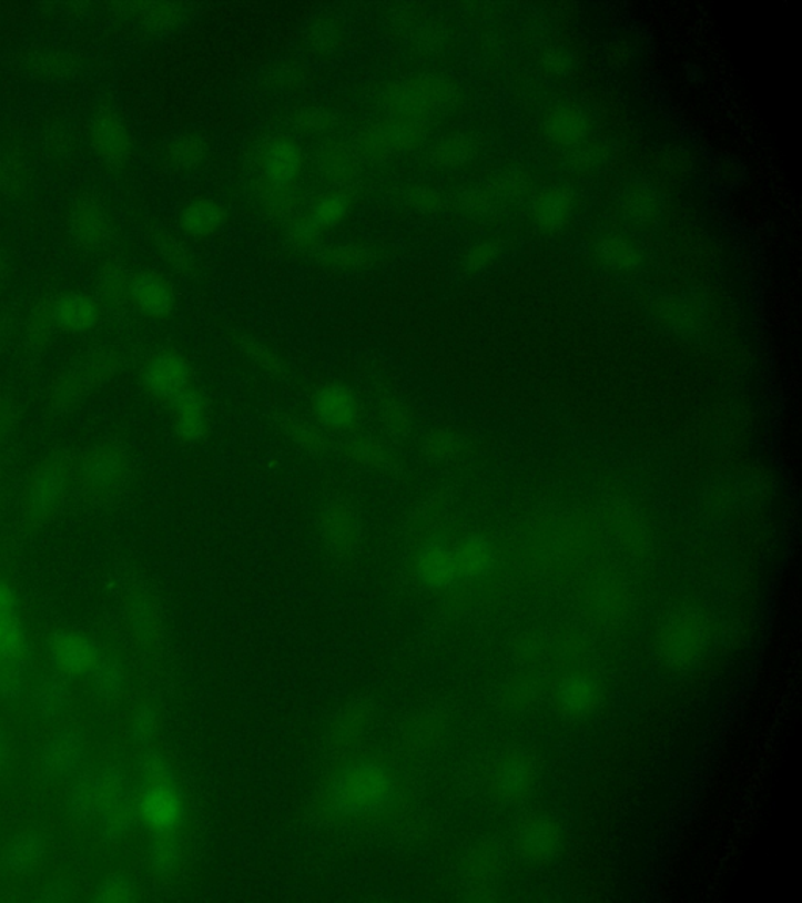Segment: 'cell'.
Here are the masks:
<instances>
[{
    "label": "cell",
    "instance_id": "cell-14",
    "mask_svg": "<svg viewBox=\"0 0 802 903\" xmlns=\"http://www.w3.org/2000/svg\"><path fill=\"white\" fill-rule=\"evenodd\" d=\"M536 764L526 751L512 750L501 753L489 765L488 788L490 795L501 803H517L530 794L536 783Z\"/></svg>",
    "mask_w": 802,
    "mask_h": 903
},
{
    "label": "cell",
    "instance_id": "cell-27",
    "mask_svg": "<svg viewBox=\"0 0 802 903\" xmlns=\"http://www.w3.org/2000/svg\"><path fill=\"white\" fill-rule=\"evenodd\" d=\"M48 853V840L40 830L28 829L14 834L2 853V866L9 874H33L43 864Z\"/></svg>",
    "mask_w": 802,
    "mask_h": 903
},
{
    "label": "cell",
    "instance_id": "cell-12",
    "mask_svg": "<svg viewBox=\"0 0 802 903\" xmlns=\"http://www.w3.org/2000/svg\"><path fill=\"white\" fill-rule=\"evenodd\" d=\"M94 826L99 840L108 845L121 844L139 826V787L128 768L116 777Z\"/></svg>",
    "mask_w": 802,
    "mask_h": 903
},
{
    "label": "cell",
    "instance_id": "cell-2",
    "mask_svg": "<svg viewBox=\"0 0 802 903\" xmlns=\"http://www.w3.org/2000/svg\"><path fill=\"white\" fill-rule=\"evenodd\" d=\"M139 825L146 841H179L195 845V813L181 770L162 745L136 751Z\"/></svg>",
    "mask_w": 802,
    "mask_h": 903
},
{
    "label": "cell",
    "instance_id": "cell-1",
    "mask_svg": "<svg viewBox=\"0 0 802 903\" xmlns=\"http://www.w3.org/2000/svg\"><path fill=\"white\" fill-rule=\"evenodd\" d=\"M368 704H353L331 734L329 759L311 800L323 829L414 836L424 830L422 765L440 739L433 711L409 720L394 742L367 743Z\"/></svg>",
    "mask_w": 802,
    "mask_h": 903
},
{
    "label": "cell",
    "instance_id": "cell-42",
    "mask_svg": "<svg viewBox=\"0 0 802 903\" xmlns=\"http://www.w3.org/2000/svg\"><path fill=\"white\" fill-rule=\"evenodd\" d=\"M315 260L334 271H361L372 261V253L367 246L361 244H339L321 246L314 253Z\"/></svg>",
    "mask_w": 802,
    "mask_h": 903
},
{
    "label": "cell",
    "instance_id": "cell-10",
    "mask_svg": "<svg viewBox=\"0 0 802 903\" xmlns=\"http://www.w3.org/2000/svg\"><path fill=\"white\" fill-rule=\"evenodd\" d=\"M140 386L144 396L169 407L171 402L195 386V369L184 353L161 348L144 359Z\"/></svg>",
    "mask_w": 802,
    "mask_h": 903
},
{
    "label": "cell",
    "instance_id": "cell-59",
    "mask_svg": "<svg viewBox=\"0 0 802 903\" xmlns=\"http://www.w3.org/2000/svg\"><path fill=\"white\" fill-rule=\"evenodd\" d=\"M490 196L485 190H466L461 195V206L466 211L483 212L489 207Z\"/></svg>",
    "mask_w": 802,
    "mask_h": 903
},
{
    "label": "cell",
    "instance_id": "cell-36",
    "mask_svg": "<svg viewBox=\"0 0 802 903\" xmlns=\"http://www.w3.org/2000/svg\"><path fill=\"white\" fill-rule=\"evenodd\" d=\"M131 280L132 276L129 275L123 265L118 263L102 265L97 278V298L104 310L120 313L125 306L131 305V302H129Z\"/></svg>",
    "mask_w": 802,
    "mask_h": 903
},
{
    "label": "cell",
    "instance_id": "cell-21",
    "mask_svg": "<svg viewBox=\"0 0 802 903\" xmlns=\"http://www.w3.org/2000/svg\"><path fill=\"white\" fill-rule=\"evenodd\" d=\"M57 329L68 335H87L101 322L104 307L85 292H67L52 300Z\"/></svg>",
    "mask_w": 802,
    "mask_h": 903
},
{
    "label": "cell",
    "instance_id": "cell-9",
    "mask_svg": "<svg viewBox=\"0 0 802 903\" xmlns=\"http://www.w3.org/2000/svg\"><path fill=\"white\" fill-rule=\"evenodd\" d=\"M124 764L118 761L85 764L71 778L67 794L68 815L74 825L85 829L97 823L110 789Z\"/></svg>",
    "mask_w": 802,
    "mask_h": 903
},
{
    "label": "cell",
    "instance_id": "cell-34",
    "mask_svg": "<svg viewBox=\"0 0 802 903\" xmlns=\"http://www.w3.org/2000/svg\"><path fill=\"white\" fill-rule=\"evenodd\" d=\"M257 199L270 217L280 222H292L300 215L303 199L296 185H280L258 177L256 182Z\"/></svg>",
    "mask_w": 802,
    "mask_h": 903
},
{
    "label": "cell",
    "instance_id": "cell-8",
    "mask_svg": "<svg viewBox=\"0 0 802 903\" xmlns=\"http://www.w3.org/2000/svg\"><path fill=\"white\" fill-rule=\"evenodd\" d=\"M311 416L334 438L363 432L366 407L363 398L345 383H323L311 396Z\"/></svg>",
    "mask_w": 802,
    "mask_h": 903
},
{
    "label": "cell",
    "instance_id": "cell-60",
    "mask_svg": "<svg viewBox=\"0 0 802 903\" xmlns=\"http://www.w3.org/2000/svg\"><path fill=\"white\" fill-rule=\"evenodd\" d=\"M11 759H13V754H11L10 734L6 724L0 720V775L10 769Z\"/></svg>",
    "mask_w": 802,
    "mask_h": 903
},
{
    "label": "cell",
    "instance_id": "cell-6",
    "mask_svg": "<svg viewBox=\"0 0 802 903\" xmlns=\"http://www.w3.org/2000/svg\"><path fill=\"white\" fill-rule=\"evenodd\" d=\"M454 83L439 75L420 74L393 82L379 97L387 116L427 120L455 100Z\"/></svg>",
    "mask_w": 802,
    "mask_h": 903
},
{
    "label": "cell",
    "instance_id": "cell-31",
    "mask_svg": "<svg viewBox=\"0 0 802 903\" xmlns=\"http://www.w3.org/2000/svg\"><path fill=\"white\" fill-rule=\"evenodd\" d=\"M179 223H181L182 231L190 237H211L226 225L227 211L219 201L203 196V199L190 201L187 206L182 209Z\"/></svg>",
    "mask_w": 802,
    "mask_h": 903
},
{
    "label": "cell",
    "instance_id": "cell-50",
    "mask_svg": "<svg viewBox=\"0 0 802 903\" xmlns=\"http://www.w3.org/2000/svg\"><path fill=\"white\" fill-rule=\"evenodd\" d=\"M322 231L311 222L306 214H300L298 217L287 223V239L295 248L302 252L315 253L321 248Z\"/></svg>",
    "mask_w": 802,
    "mask_h": 903
},
{
    "label": "cell",
    "instance_id": "cell-32",
    "mask_svg": "<svg viewBox=\"0 0 802 903\" xmlns=\"http://www.w3.org/2000/svg\"><path fill=\"white\" fill-rule=\"evenodd\" d=\"M87 679H89L91 692L99 700L108 701V703L120 700L128 689V674H125L123 660L113 652L101 651L97 662L87 674Z\"/></svg>",
    "mask_w": 802,
    "mask_h": 903
},
{
    "label": "cell",
    "instance_id": "cell-3",
    "mask_svg": "<svg viewBox=\"0 0 802 903\" xmlns=\"http://www.w3.org/2000/svg\"><path fill=\"white\" fill-rule=\"evenodd\" d=\"M75 454L55 449L30 466L18 497L19 522L24 529H41L62 514L74 496Z\"/></svg>",
    "mask_w": 802,
    "mask_h": 903
},
{
    "label": "cell",
    "instance_id": "cell-23",
    "mask_svg": "<svg viewBox=\"0 0 802 903\" xmlns=\"http://www.w3.org/2000/svg\"><path fill=\"white\" fill-rule=\"evenodd\" d=\"M71 701V678L54 669L37 678L29 693V711L38 722H52L67 711Z\"/></svg>",
    "mask_w": 802,
    "mask_h": 903
},
{
    "label": "cell",
    "instance_id": "cell-56",
    "mask_svg": "<svg viewBox=\"0 0 802 903\" xmlns=\"http://www.w3.org/2000/svg\"><path fill=\"white\" fill-rule=\"evenodd\" d=\"M296 128L309 134H321L333 126V116L328 110L322 108H307L295 118Z\"/></svg>",
    "mask_w": 802,
    "mask_h": 903
},
{
    "label": "cell",
    "instance_id": "cell-38",
    "mask_svg": "<svg viewBox=\"0 0 802 903\" xmlns=\"http://www.w3.org/2000/svg\"><path fill=\"white\" fill-rule=\"evenodd\" d=\"M162 716L158 706L151 700L135 706L129 720V742L135 751L155 745L161 739Z\"/></svg>",
    "mask_w": 802,
    "mask_h": 903
},
{
    "label": "cell",
    "instance_id": "cell-16",
    "mask_svg": "<svg viewBox=\"0 0 802 903\" xmlns=\"http://www.w3.org/2000/svg\"><path fill=\"white\" fill-rule=\"evenodd\" d=\"M256 162L261 177L280 185H296L304 170L302 146L287 135H270L262 140Z\"/></svg>",
    "mask_w": 802,
    "mask_h": 903
},
{
    "label": "cell",
    "instance_id": "cell-26",
    "mask_svg": "<svg viewBox=\"0 0 802 903\" xmlns=\"http://www.w3.org/2000/svg\"><path fill=\"white\" fill-rule=\"evenodd\" d=\"M318 172L334 189H349L359 177L363 159L355 145L345 142L325 143L317 155Z\"/></svg>",
    "mask_w": 802,
    "mask_h": 903
},
{
    "label": "cell",
    "instance_id": "cell-35",
    "mask_svg": "<svg viewBox=\"0 0 802 903\" xmlns=\"http://www.w3.org/2000/svg\"><path fill=\"white\" fill-rule=\"evenodd\" d=\"M375 419L379 435L390 443L405 442L413 434V413L400 397L384 396L376 405Z\"/></svg>",
    "mask_w": 802,
    "mask_h": 903
},
{
    "label": "cell",
    "instance_id": "cell-5",
    "mask_svg": "<svg viewBox=\"0 0 802 903\" xmlns=\"http://www.w3.org/2000/svg\"><path fill=\"white\" fill-rule=\"evenodd\" d=\"M120 369L121 356L112 348L90 353L49 383L44 390V405L52 413L71 412L94 390L112 382Z\"/></svg>",
    "mask_w": 802,
    "mask_h": 903
},
{
    "label": "cell",
    "instance_id": "cell-54",
    "mask_svg": "<svg viewBox=\"0 0 802 903\" xmlns=\"http://www.w3.org/2000/svg\"><path fill=\"white\" fill-rule=\"evenodd\" d=\"M603 256L611 265L630 268L638 263V253L625 239H610L603 244Z\"/></svg>",
    "mask_w": 802,
    "mask_h": 903
},
{
    "label": "cell",
    "instance_id": "cell-57",
    "mask_svg": "<svg viewBox=\"0 0 802 903\" xmlns=\"http://www.w3.org/2000/svg\"><path fill=\"white\" fill-rule=\"evenodd\" d=\"M497 855L490 850H477L467 863L466 875L469 880L488 879L493 869L497 868Z\"/></svg>",
    "mask_w": 802,
    "mask_h": 903
},
{
    "label": "cell",
    "instance_id": "cell-24",
    "mask_svg": "<svg viewBox=\"0 0 802 903\" xmlns=\"http://www.w3.org/2000/svg\"><path fill=\"white\" fill-rule=\"evenodd\" d=\"M91 145L102 161L121 165L131 158L132 135L116 113L102 112L91 124Z\"/></svg>",
    "mask_w": 802,
    "mask_h": 903
},
{
    "label": "cell",
    "instance_id": "cell-28",
    "mask_svg": "<svg viewBox=\"0 0 802 903\" xmlns=\"http://www.w3.org/2000/svg\"><path fill=\"white\" fill-rule=\"evenodd\" d=\"M28 656V639L19 617L18 593L0 586V660H14Z\"/></svg>",
    "mask_w": 802,
    "mask_h": 903
},
{
    "label": "cell",
    "instance_id": "cell-58",
    "mask_svg": "<svg viewBox=\"0 0 802 903\" xmlns=\"http://www.w3.org/2000/svg\"><path fill=\"white\" fill-rule=\"evenodd\" d=\"M494 256H496V248L488 244V242H481V244L474 245L473 248L467 252L464 264H466L469 271L480 272L493 263Z\"/></svg>",
    "mask_w": 802,
    "mask_h": 903
},
{
    "label": "cell",
    "instance_id": "cell-61",
    "mask_svg": "<svg viewBox=\"0 0 802 903\" xmlns=\"http://www.w3.org/2000/svg\"><path fill=\"white\" fill-rule=\"evenodd\" d=\"M6 265L0 263V291H2L3 283H6Z\"/></svg>",
    "mask_w": 802,
    "mask_h": 903
},
{
    "label": "cell",
    "instance_id": "cell-46",
    "mask_svg": "<svg viewBox=\"0 0 802 903\" xmlns=\"http://www.w3.org/2000/svg\"><path fill=\"white\" fill-rule=\"evenodd\" d=\"M475 154V146L473 140L464 135L448 136V139L440 140L435 148H433L429 159L433 165L440 166V169H458V166L466 165L473 161Z\"/></svg>",
    "mask_w": 802,
    "mask_h": 903
},
{
    "label": "cell",
    "instance_id": "cell-17",
    "mask_svg": "<svg viewBox=\"0 0 802 903\" xmlns=\"http://www.w3.org/2000/svg\"><path fill=\"white\" fill-rule=\"evenodd\" d=\"M129 302L143 317L163 321L176 310L177 295L173 283L165 275L143 271L132 276Z\"/></svg>",
    "mask_w": 802,
    "mask_h": 903
},
{
    "label": "cell",
    "instance_id": "cell-15",
    "mask_svg": "<svg viewBox=\"0 0 802 903\" xmlns=\"http://www.w3.org/2000/svg\"><path fill=\"white\" fill-rule=\"evenodd\" d=\"M171 434L184 446H196L211 434V402L193 386L169 405Z\"/></svg>",
    "mask_w": 802,
    "mask_h": 903
},
{
    "label": "cell",
    "instance_id": "cell-30",
    "mask_svg": "<svg viewBox=\"0 0 802 903\" xmlns=\"http://www.w3.org/2000/svg\"><path fill=\"white\" fill-rule=\"evenodd\" d=\"M555 700L562 714L581 717L591 714L600 700V687L589 674H573L562 679L555 692Z\"/></svg>",
    "mask_w": 802,
    "mask_h": 903
},
{
    "label": "cell",
    "instance_id": "cell-33",
    "mask_svg": "<svg viewBox=\"0 0 802 903\" xmlns=\"http://www.w3.org/2000/svg\"><path fill=\"white\" fill-rule=\"evenodd\" d=\"M355 192L349 189H331L322 193L307 209L306 215L322 233L339 226L352 212Z\"/></svg>",
    "mask_w": 802,
    "mask_h": 903
},
{
    "label": "cell",
    "instance_id": "cell-18",
    "mask_svg": "<svg viewBox=\"0 0 802 903\" xmlns=\"http://www.w3.org/2000/svg\"><path fill=\"white\" fill-rule=\"evenodd\" d=\"M49 655L54 670L68 678H79L89 674L101 650L85 633L62 629L51 637Z\"/></svg>",
    "mask_w": 802,
    "mask_h": 903
},
{
    "label": "cell",
    "instance_id": "cell-43",
    "mask_svg": "<svg viewBox=\"0 0 802 903\" xmlns=\"http://www.w3.org/2000/svg\"><path fill=\"white\" fill-rule=\"evenodd\" d=\"M238 348H241L242 355L262 374L270 378L286 377L287 364L272 345L257 337H242Z\"/></svg>",
    "mask_w": 802,
    "mask_h": 903
},
{
    "label": "cell",
    "instance_id": "cell-53",
    "mask_svg": "<svg viewBox=\"0 0 802 903\" xmlns=\"http://www.w3.org/2000/svg\"><path fill=\"white\" fill-rule=\"evenodd\" d=\"M21 423V407L17 398L0 396V449L10 442Z\"/></svg>",
    "mask_w": 802,
    "mask_h": 903
},
{
    "label": "cell",
    "instance_id": "cell-62",
    "mask_svg": "<svg viewBox=\"0 0 802 903\" xmlns=\"http://www.w3.org/2000/svg\"><path fill=\"white\" fill-rule=\"evenodd\" d=\"M0 184H2V170H0Z\"/></svg>",
    "mask_w": 802,
    "mask_h": 903
},
{
    "label": "cell",
    "instance_id": "cell-41",
    "mask_svg": "<svg viewBox=\"0 0 802 903\" xmlns=\"http://www.w3.org/2000/svg\"><path fill=\"white\" fill-rule=\"evenodd\" d=\"M572 212V196L565 189H547L536 200L534 214L542 227H560Z\"/></svg>",
    "mask_w": 802,
    "mask_h": 903
},
{
    "label": "cell",
    "instance_id": "cell-51",
    "mask_svg": "<svg viewBox=\"0 0 802 903\" xmlns=\"http://www.w3.org/2000/svg\"><path fill=\"white\" fill-rule=\"evenodd\" d=\"M406 203L419 214H436L444 206V196L435 185L417 182L406 190Z\"/></svg>",
    "mask_w": 802,
    "mask_h": 903
},
{
    "label": "cell",
    "instance_id": "cell-11",
    "mask_svg": "<svg viewBox=\"0 0 802 903\" xmlns=\"http://www.w3.org/2000/svg\"><path fill=\"white\" fill-rule=\"evenodd\" d=\"M317 529L323 548L334 559H353L363 546V519L345 497H333L321 508Z\"/></svg>",
    "mask_w": 802,
    "mask_h": 903
},
{
    "label": "cell",
    "instance_id": "cell-13",
    "mask_svg": "<svg viewBox=\"0 0 802 903\" xmlns=\"http://www.w3.org/2000/svg\"><path fill=\"white\" fill-rule=\"evenodd\" d=\"M85 735L75 728L54 732L45 741L38 759L40 775L48 784L71 780L85 765Z\"/></svg>",
    "mask_w": 802,
    "mask_h": 903
},
{
    "label": "cell",
    "instance_id": "cell-49",
    "mask_svg": "<svg viewBox=\"0 0 802 903\" xmlns=\"http://www.w3.org/2000/svg\"><path fill=\"white\" fill-rule=\"evenodd\" d=\"M136 18L144 29L162 32L179 21V10L171 3L148 2L136 7Z\"/></svg>",
    "mask_w": 802,
    "mask_h": 903
},
{
    "label": "cell",
    "instance_id": "cell-37",
    "mask_svg": "<svg viewBox=\"0 0 802 903\" xmlns=\"http://www.w3.org/2000/svg\"><path fill=\"white\" fill-rule=\"evenodd\" d=\"M702 626L694 618H679L663 637V650L674 662H688L702 647Z\"/></svg>",
    "mask_w": 802,
    "mask_h": 903
},
{
    "label": "cell",
    "instance_id": "cell-40",
    "mask_svg": "<svg viewBox=\"0 0 802 903\" xmlns=\"http://www.w3.org/2000/svg\"><path fill=\"white\" fill-rule=\"evenodd\" d=\"M547 135L560 145H573L588 134V120L576 108H561L546 121Z\"/></svg>",
    "mask_w": 802,
    "mask_h": 903
},
{
    "label": "cell",
    "instance_id": "cell-19",
    "mask_svg": "<svg viewBox=\"0 0 802 903\" xmlns=\"http://www.w3.org/2000/svg\"><path fill=\"white\" fill-rule=\"evenodd\" d=\"M124 610L136 639L148 650H155L161 641L162 621L158 599L142 584H132L124 591Z\"/></svg>",
    "mask_w": 802,
    "mask_h": 903
},
{
    "label": "cell",
    "instance_id": "cell-20",
    "mask_svg": "<svg viewBox=\"0 0 802 903\" xmlns=\"http://www.w3.org/2000/svg\"><path fill=\"white\" fill-rule=\"evenodd\" d=\"M276 425L292 446L309 457H328L336 450V438L321 427L313 416L283 412L276 416Z\"/></svg>",
    "mask_w": 802,
    "mask_h": 903
},
{
    "label": "cell",
    "instance_id": "cell-45",
    "mask_svg": "<svg viewBox=\"0 0 802 903\" xmlns=\"http://www.w3.org/2000/svg\"><path fill=\"white\" fill-rule=\"evenodd\" d=\"M463 450L461 438L448 428L429 432L422 443V455L433 465H447L459 457Z\"/></svg>",
    "mask_w": 802,
    "mask_h": 903
},
{
    "label": "cell",
    "instance_id": "cell-44",
    "mask_svg": "<svg viewBox=\"0 0 802 903\" xmlns=\"http://www.w3.org/2000/svg\"><path fill=\"white\" fill-rule=\"evenodd\" d=\"M140 899L139 883L125 872H112L99 880L89 901L97 903H129Z\"/></svg>",
    "mask_w": 802,
    "mask_h": 903
},
{
    "label": "cell",
    "instance_id": "cell-48",
    "mask_svg": "<svg viewBox=\"0 0 802 903\" xmlns=\"http://www.w3.org/2000/svg\"><path fill=\"white\" fill-rule=\"evenodd\" d=\"M205 145L196 135H182L166 148L170 162L179 169H195L205 159Z\"/></svg>",
    "mask_w": 802,
    "mask_h": 903
},
{
    "label": "cell",
    "instance_id": "cell-22",
    "mask_svg": "<svg viewBox=\"0 0 802 903\" xmlns=\"http://www.w3.org/2000/svg\"><path fill=\"white\" fill-rule=\"evenodd\" d=\"M342 454L357 468L372 470V473H393L398 466V455L395 444L379 434H359L345 438L342 444Z\"/></svg>",
    "mask_w": 802,
    "mask_h": 903
},
{
    "label": "cell",
    "instance_id": "cell-29",
    "mask_svg": "<svg viewBox=\"0 0 802 903\" xmlns=\"http://www.w3.org/2000/svg\"><path fill=\"white\" fill-rule=\"evenodd\" d=\"M70 233L78 244L93 248L109 241L112 222L97 201H79L70 214Z\"/></svg>",
    "mask_w": 802,
    "mask_h": 903
},
{
    "label": "cell",
    "instance_id": "cell-52",
    "mask_svg": "<svg viewBox=\"0 0 802 903\" xmlns=\"http://www.w3.org/2000/svg\"><path fill=\"white\" fill-rule=\"evenodd\" d=\"M155 245H158L159 253H161L163 260H165L174 271L189 272L190 268H192V256H190L187 248H185L174 235L169 233L159 234L158 239H155Z\"/></svg>",
    "mask_w": 802,
    "mask_h": 903
},
{
    "label": "cell",
    "instance_id": "cell-47",
    "mask_svg": "<svg viewBox=\"0 0 802 903\" xmlns=\"http://www.w3.org/2000/svg\"><path fill=\"white\" fill-rule=\"evenodd\" d=\"M28 656L14 660H0V701H14L28 690Z\"/></svg>",
    "mask_w": 802,
    "mask_h": 903
},
{
    "label": "cell",
    "instance_id": "cell-25",
    "mask_svg": "<svg viewBox=\"0 0 802 903\" xmlns=\"http://www.w3.org/2000/svg\"><path fill=\"white\" fill-rule=\"evenodd\" d=\"M561 833L547 815H531L519 826L516 844L520 855L531 863L552 860L560 849Z\"/></svg>",
    "mask_w": 802,
    "mask_h": 903
},
{
    "label": "cell",
    "instance_id": "cell-55",
    "mask_svg": "<svg viewBox=\"0 0 802 903\" xmlns=\"http://www.w3.org/2000/svg\"><path fill=\"white\" fill-rule=\"evenodd\" d=\"M74 897V886L68 879H52L35 891L33 901L40 903H64Z\"/></svg>",
    "mask_w": 802,
    "mask_h": 903
},
{
    "label": "cell",
    "instance_id": "cell-39",
    "mask_svg": "<svg viewBox=\"0 0 802 903\" xmlns=\"http://www.w3.org/2000/svg\"><path fill=\"white\" fill-rule=\"evenodd\" d=\"M57 332L52 300H40L26 322L24 341L30 353H43Z\"/></svg>",
    "mask_w": 802,
    "mask_h": 903
},
{
    "label": "cell",
    "instance_id": "cell-4",
    "mask_svg": "<svg viewBox=\"0 0 802 903\" xmlns=\"http://www.w3.org/2000/svg\"><path fill=\"white\" fill-rule=\"evenodd\" d=\"M132 474L129 447L118 438L101 439L75 454L74 496L89 507L113 506L128 491Z\"/></svg>",
    "mask_w": 802,
    "mask_h": 903
},
{
    "label": "cell",
    "instance_id": "cell-7",
    "mask_svg": "<svg viewBox=\"0 0 802 903\" xmlns=\"http://www.w3.org/2000/svg\"><path fill=\"white\" fill-rule=\"evenodd\" d=\"M427 120L386 116L357 136L355 148L363 162L378 163L394 155L408 154L427 142Z\"/></svg>",
    "mask_w": 802,
    "mask_h": 903
}]
</instances>
